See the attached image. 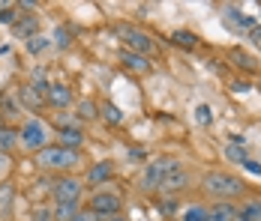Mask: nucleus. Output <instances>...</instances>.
I'll return each instance as SVG.
<instances>
[{
	"label": "nucleus",
	"instance_id": "obj_1",
	"mask_svg": "<svg viewBox=\"0 0 261 221\" xmlns=\"http://www.w3.org/2000/svg\"><path fill=\"white\" fill-rule=\"evenodd\" d=\"M201 188H204V195L216 197V200H234V197L246 195V182L234 176V173L228 171H213L204 176V182H201Z\"/></svg>",
	"mask_w": 261,
	"mask_h": 221
},
{
	"label": "nucleus",
	"instance_id": "obj_2",
	"mask_svg": "<svg viewBox=\"0 0 261 221\" xmlns=\"http://www.w3.org/2000/svg\"><path fill=\"white\" fill-rule=\"evenodd\" d=\"M79 162V149H66V147H45L39 149V168L45 171H72Z\"/></svg>",
	"mask_w": 261,
	"mask_h": 221
},
{
	"label": "nucleus",
	"instance_id": "obj_3",
	"mask_svg": "<svg viewBox=\"0 0 261 221\" xmlns=\"http://www.w3.org/2000/svg\"><path fill=\"white\" fill-rule=\"evenodd\" d=\"M18 144L24 149H45L48 147V125L42 123L39 117H27L21 129H18Z\"/></svg>",
	"mask_w": 261,
	"mask_h": 221
},
{
	"label": "nucleus",
	"instance_id": "obj_4",
	"mask_svg": "<svg viewBox=\"0 0 261 221\" xmlns=\"http://www.w3.org/2000/svg\"><path fill=\"white\" fill-rule=\"evenodd\" d=\"M177 168V162L174 159H156V162H150L144 173H141V179H138V188L141 192H159L162 188V182H165V176Z\"/></svg>",
	"mask_w": 261,
	"mask_h": 221
},
{
	"label": "nucleus",
	"instance_id": "obj_5",
	"mask_svg": "<svg viewBox=\"0 0 261 221\" xmlns=\"http://www.w3.org/2000/svg\"><path fill=\"white\" fill-rule=\"evenodd\" d=\"M81 195H84V179H75V176L54 179L51 185L54 203H81Z\"/></svg>",
	"mask_w": 261,
	"mask_h": 221
},
{
	"label": "nucleus",
	"instance_id": "obj_6",
	"mask_svg": "<svg viewBox=\"0 0 261 221\" xmlns=\"http://www.w3.org/2000/svg\"><path fill=\"white\" fill-rule=\"evenodd\" d=\"M120 195L117 192H93L90 195V203H87V209L90 212H96L99 218H111V215H117L120 212Z\"/></svg>",
	"mask_w": 261,
	"mask_h": 221
},
{
	"label": "nucleus",
	"instance_id": "obj_7",
	"mask_svg": "<svg viewBox=\"0 0 261 221\" xmlns=\"http://www.w3.org/2000/svg\"><path fill=\"white\" fill-rule=\"evenodd\" d=\"M120 39H123V45L126 51H135V54H150L153 51V39L144 33V30H138V27H120Z\"/></svg>",
	"mask_w": 261,
	"mask_h": 221
},
{
	"label": "nucleus",
	"instance_id": "obj_8",
	"mask_svg": "<svg viewBox=\"0 0 261 221\" xmlns=\"http://www.w3.org/2000/svg\"><path fill=\"white\" fill-rule=\"evenodd\" d=\"M108 179H114V165L111 162H96V165H90L87 173H84V182H90L93 188L108 182Z\"/></svg>",
	"mask_w": 261,
	"mask_h": 221
},
{
	"label": "nucleus",
	"instance_id": "obj_9",
	"mask_svg": "<svg viewBox=\"0 0 261 221\" xmlns=\"http://www.w3.org/2000/svg\"><path fill=\"white\" fill-rule=\"evenodd\" d=\"M120 66L123 69H129V72L135 75H147L150 72V60L144 57V54H135V51H120Z\"/></svg>",
	"mask_w": 261,
	"mask_h": 221
},
{
	"label": "nucleus",
	"instance_id": "obj_10",
	"mask_svg": "<svg viewBox=\"0 0 261 221\" xmlns=\"http://www.w3.org/2000/svg\"><path fill=\"white\" fill-rule=\"evenodd\" d=\"M45 102H48L51 108H57V111H63V108L72 105V90H69L66 84H51L48 93H45Z\"/></svg>",
	"mask_w": 261,
	"mask_h": 221
},
{
	"label": "nucleus",
	"instance_id": "obj_11",
	"mask_svg": "<svg viewBox=\"0 0 261 221\" xmlns=\"http://www.w3.org/2000/svg\"><path fill=\"white\" fill-rule=\"evenodd\" d=\"M84 144V132L79 125H63L57 132V147H66V149H81Z\"/></svg>",
	"mask_w": 261,
	"mask_h": 221
},
{
	"label": "nucleus",
	"instance_id": "obj_12",
	"mask_svg": "<svg viewBox=\"0 0 261 221\" xmlns=\"http://www.w3.org/2000/svg\"><path fill=\"white\" fill-rule=\"evenodd\" d=\"M186 185H189V173H186L180 165H177L174 171L165 176V182H162V188H159V192H168V195H174V192H183Z\"/></svg>",
	"mask_w": 261,
	"mask_h": 221
},
{
	"label": "nucleus",
	"instance_id": "obj_13",
	"mask_svg": "<svg viewBox=\"0 0 261 221\" xmlns=\"http://www.w3.org/2000/svg\"><path fill=\"white\" fill-rule=\"evenodd\" d=\"M18 99H21V105L30 108V111H39V108L45 105V96H42L36 87H30V84H21V87H18Z\"/></svg>",
	"mask_w": 261,
	"mask_h": 221
},
{
	"label": "nucleus",
	"instance_id": "obj_14",
	"mask_svg": "<svg viewBox=\"0 0 261 221\" xmlns=\"http://www.w3.org/2000/svg\"><path fill=\"white\" fill-rule=\"evenodd\" d=\"M237 218V206L222 200V203H213L207 209V221H234Z\"/></svg>",
	"mask_w": 261,
	"mask_h": 221
},
{
	"label": "nucleus",
	"instance_id": "obj_15",
	"mask_svg": "<svg viewBox=\"0 0 261 221\" xmlns=\"http://www.w3.org/2000/svg\"><path fill=\"white\" fill-rule=\"evenodd\" d=\"M12 203H15V185L9 179H3L0 182V218L12 215Z\"/></svg>",
	"mask_w": 261,
	"mask_h": 221
},
{
	"label": "nucleus",
	"instance_id": "obj_16",
	"mask_svg": "<svg viewBox=\"0 0 261 221\" xmlns=\"http://www.w3.org/2000/svg\"><path fill=\"white\" fill-rule=\"evenodd\" d=\"M15 36L18 39H33V36H39V21H36V15H27L24 21H15Z\"/></svg>",
	"mask_w": 261,
	"mask_h": 221
},
{
	"label": "nucleus",
	"instance_id": "obj_17",
	"mask_svg": "<svg viewBox=\"0 0 261 221\" xmlns=\"http://www.w3.org/2000/svg\"><path fill=\"white\" fill-rule=\"evenodd\" d=\"M99 117H102L108 125H120L123 123V111H120L114 102H102V105H99Z\"/></svg>",
	"mask_w": 261,
	"mask_h": 221
},
{
	"label": "nucleus",
	"instance_id": "obj_18",
	"mask_svg": "<svg viewBox=\"0 0 261 221\" xmlns=\"http://www.w3.org/2000/svg\"><path fill=\"white\" fill-rule=\"evenodd\" d=\"M171 42H174V45H180V48H198V42H201V39H198L192 30H174V33H171Z\"/></svg>",
	"mask_w": 261,
	"mask_h": 221
},
{
	"label": "nucleus",
	"instance_id": "obj_19",
	"mask_svg": "<svg viewBox=\"0 0 261 221\" xmlns=\"http://www.w3.org/2000/svg\"><path fill=\"white\" fill-rule=\"evenodd\" d=\"M79 209H81L79 203H54L51 215H54V221H72Z\"/></svg>",
	"mask_w": 261,
	"mask_h": 221
},
{
	"label": "nucleus",
	"instance_id": "obj_20",
	"mask_svg": "<svg viewBox=\"0 0 261 221\" xmlns=\"http://www.w3.org/2000/svg\"><path fill=\"white\" fill-rule=\"evenodd\" d=\"M18 147V132H12L9 125H0V152H12Z\"/></svg>",
	"mask_w": 261,
	"mask_h": 221
},
{
	"label": "nucleus",
	"instance_id": "obj_21",
	"mask_svg": "<svg viewBox=\"0 0 261 221\" xmlns=\"http://www.w3.org/2000/svg\"><path fill=\"white\" fill-rule=\"evenodd\" d=\"M231 60H234V66H243L246 72H255V69H258L255 57H252V54H246V51H240V48H231Z\"/></svg>",
	"mask_w": 261,
	"mask_h": 221
},
{
	"label": "nucleus",
	"instance_id": "obj_22",
	"mask_svg": "<svg viewBox=\"0 0 261 221\" xmlns=\"http://www.w3.org/2000/svg\"><path fill=\"white\" fill-rule=\"evenodd\" d=\"M243 218H249V221H261V197H252V200H246L240 209H237Z\"/></svg>",
	"mask_w": 261,
	"mask_h": 221
},
{
	"label": "nucleus",
	"instance_id": "obj_23",
	"mask_svg": "<svg viewBox=\"0 0 261 221\" xmlns=\"http://www.w3.org/2000/svg\"><path fill=\"white\" fill-rule=\"evenodd\" d=\"M48 45H51V39H48V36H33V39H27V42H24V51L36 57V54H42Z\"/></svg>",
	"mask_w": 261,
	"mask_h": 221
},
{
	"label": "nucleus",
	"instance_id": "obj_24",
	"mask_svg": "<svg viewBox=\"0 0 261 221\" xmlns=\"http://www.w3.org/2000/svg\"><path fill=\"white\" fill-rule=\"evenodd\" d=\"M79 120H96L99 117V105H93L90 99H84V102H79Z\"/></svg>",
	"mask_w": 261,
	"mask_h": 221
},
{
	"label": "nucleus",
	"instance_id": "obj_25",
	"mask_svg": "<svg viewBox=\"0 0 261 221\" xmlns=\"http://www.w3.org/2000/svg\"><path fill=\"white\" fill-rule=\"evenodd\" d=\"M51 42L57 45V48H66V45L72 42V27H69V24H60L57 30H54V39H51Z\"/></svg>",
	"mask_w": 261,
	"mask_h": 221
},
{
	"label": "nucleus",
	"instance_id": "obj_26",
	"mask_svg": "<svg viewBox=\"0 0 261 221\" xmlns=\"http://www.w3.org/2000/svg\"><path fill=\"white\" fill-rule=\"evenodd\" d=\"M225 155H228L231 162H240V165L249 159V155H246V149H243V144H228V147H225Z\"/></svg>",
	"mask_w": 261,
	"mask_h": 221
},
{
	"label": "nucleus",
	"instance_id": "obj_27",
	"mask_svg": "<svg viewBox=\"0 0 261 221\" xmlns=\"http://www.w3.org/2000/svg\"><path fill=\"white\" fill-rule=\"evenodd\" d=\"M183 221H207V209L204 206H192V209H186Z\"/></svg>",
	"mask_w": 261,
	"mask_h": 221
},
{
	"label": "nucleus",
	"instance_id": "obj_28",
	"mask_svg": "<svg viewBox=\"0 0 261 221\" xmlns=\"http://www.w3.org/2000/svg\"><path fill=\"white\" fill-rule=\"evenodd\" d=\"M30 221H54V215H51V209H48V206H36V209H33V215H30Z\"/></svg>",
	"mask_w": 261,
	"mask_h": 221
},
{
	"label": "nucleus",
	"instance_id": "obj_29",
	"mask_svg": "<svg viewBox=\"0 0 261 221\" xmlns=\"http://www.w3.org/2000/svg\"><path fill=\"white\" fill-rule=\"evenodd\" d=\"M15 18H18V12L12 6H3L0 9V24H15Z\"/></svg>",
	"mask_w": 261,
	"mask_h": 221
},
{
	"label": "nucleus",
	"instance_id": "obj_30",
	"mask_svg": "<svg viewBox=\"0 0 261 221\" xmlns=\"http://www.w3.org/2000/svg\"><path fill=\"white\" fill-rule=\"evenodd\" d=\"M72 221H102V218H99L96 212H90V209H79V212H75V218H72Z\"/></svg>",
	"mask_w": 261,
	"mask_h": 221
},
{
	"label": "nucleus",
	"instance_id": "obj_31",
	"mask_svg": "<svg viewBox=\"0 0 261 221\" xmlns=\"http://www.w3.org/2000/svg\"><path fill=\"white\" fill-rule=\"evenodd\" d=\"M195 117H198V123H201V125H210V108H207V105H198Z\"/></svg>",
	"mask_w": 261,
	"mask_h": 221
},
{
	"label": "nucleus",
	"instance_id": "obj_32",
	"mask_svg": "<svg viewBox=\"0 0 261 221\" xmlns=\"http://www.w3.org/2000/svg\"><path fill=\"white\" fill-rule=\"evenodd\" d=\"M129 162H147V149L132 147V149H129Z\"/></svg>",
	"mask_w": 261,
	"mask_h": 221
},
{
	"label": "nucleus",
	"instance_id": "obj_33",
	"mask_svg": "<svg viewBox=\"0 0 261 221\" xmlns=\"http://www.w3.org/2000/svg\"><path fill=\"white\" fill-rule=\"evenodd\" d=\"M3 114H6V117L15 114V102H12V99H3Z\"/></svg>",
	"mask_w": 261,
	"mask_h": 221
},
{
	"label": "nucleus",
	"instance_id": "obj_34",
	"mask_svg": "<svg viewBox=\"0 0 261 221\" xmlns=\"http://www.w3.org/2000/svg\"><path fill=\"white\" fill-rule=\"evenodd\" d=\"M243 168H246V171H252V173H258V176H261V165H255V162H249V159L243 162Z\"/></svg>",
	"mask_w": 261,
	"mask_h": 221
},
{
	"label": "nucleus",
	"instance_id": "obj_35",
	"mask_svg": "<svg viewBox=\"0 0 261 221\" xmlns=\"http://www.w3.org/2000/svg\"><path fill=\"white\" fill-rule=\"evenodd\" d=\"M18 9H21V12H24V9H36V3H33V0H21Z\"/></svg>",
	"mask_w": 261,
	"mask_h": 221
},
{
	"label": "nucleus",
	"instance_id": "obj_36",
	"mask_svg": "<svg viewBox=\"0 0 261 221\" xmlns=\"http://www.w3.org/2000/svg\"><path fill=\"white\" fill-rule=\"evenodd\" d=\"M108 221H126V218H123V215H111Z\"/></svg>",
	"mask_w": 261,
	"mask_h": 221
},
{
	"label": "nucleus",
	"instance_id": "obj_37",
	"mask_svg": "<svg viewBox=\"0 0 261 221\" xmlns=\"http://www.w3.org/2000/svg\"><path fill=\"white\" fill-rule=\"evenodd\" d=\"M234 221H249V218H243V215H240V212H237V218Z\"/></svg>",
	"mask_w": 261,
	"mask_h": 221
}]
</instances>
